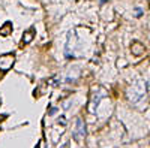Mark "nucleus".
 I'll list each match as a JSON object with an SVG mask.
<instances>
[{"label":"nucleus","instance_id":"7ed1b4c3","mask_svg":"<svg viewBox=\"0 0 150 148\" xmlns=\"http://www.w3.org/2000/svg\"><path fill=\"white\" fill-rule=\"evenodd\" d=\"M12 33V22L11 21H6L2 27H0V34L2 36H9Z\"/></svg>","mask_w":150,"mask_h":148},{"label":"nucleus","instance_id":"39448f33","mask_svg":"<svg viewBox=\"0 0 150 148\" xmlns=\"http://www.w3.org/2000/svg\"><path fill=\"white\" fill-rule=\"evenodd\" d=\"M135 11H137V12H135V15H137V17H140V15H141V9H140V8H137Z\"/></svg>","mask_w":150,"mask_h":148},{"label":"nucleus","instance_id":"f257e3e1","mask_svg":"<svg viewBox=\"0 0 150 148\" xmlns=\"http://www.w3.org/2000/svg\"><path fill=\"white\" fill-rule=\"evenodd\" d=\"M14 61H15V57L12 53H6V54H2L0 55V70H9L12 67V65H14Z\"/></svg>","mask_w":150,"mask_h":148},{"label":"nucleus","instance_id":"f03ea898","mask_svg":"<svg viewBox=\"0 0 150 148\" xmlns=\"http://www.w3.org/2000/svg\"><path fill=\"white\" fill-rule=\"evenodd\" d=\"M84 135H86L84 123H83V120H77V130H75L74 136H75V139H77V141H80V139L84 136Z\"/></svg>","mask_w":150,"mask_h":148},{"label":"nucleus","instance_id":"423d86ee","mask_svg":"<svg viewBox=\"0 0 150 148\" xmlns=\"http://www.w3.org/2000/svg\"><path fill=\"white\" fill-rule=\"evenodd\" d=\"M104 2H107V0H101V3H104Z\"/></svg>","mask_w":150,"mask_h":148},{"label":"nucleus","instance_id":"20e7f679","mask_svg":"<svg viewBox=\"0 0 150 148\" xmlns=\"http://www.w3.org/2000/svg\"><path fill=\"white\" fill-rule=\"evenodd\" d=\"M33 33H35V29H33V27H30L26 33H24V36H23V43H26V45H27V43H30V42H32V39H33V36H35Z\"/></svg>","mask_w":150,"mask_h":148}]
</instances>
